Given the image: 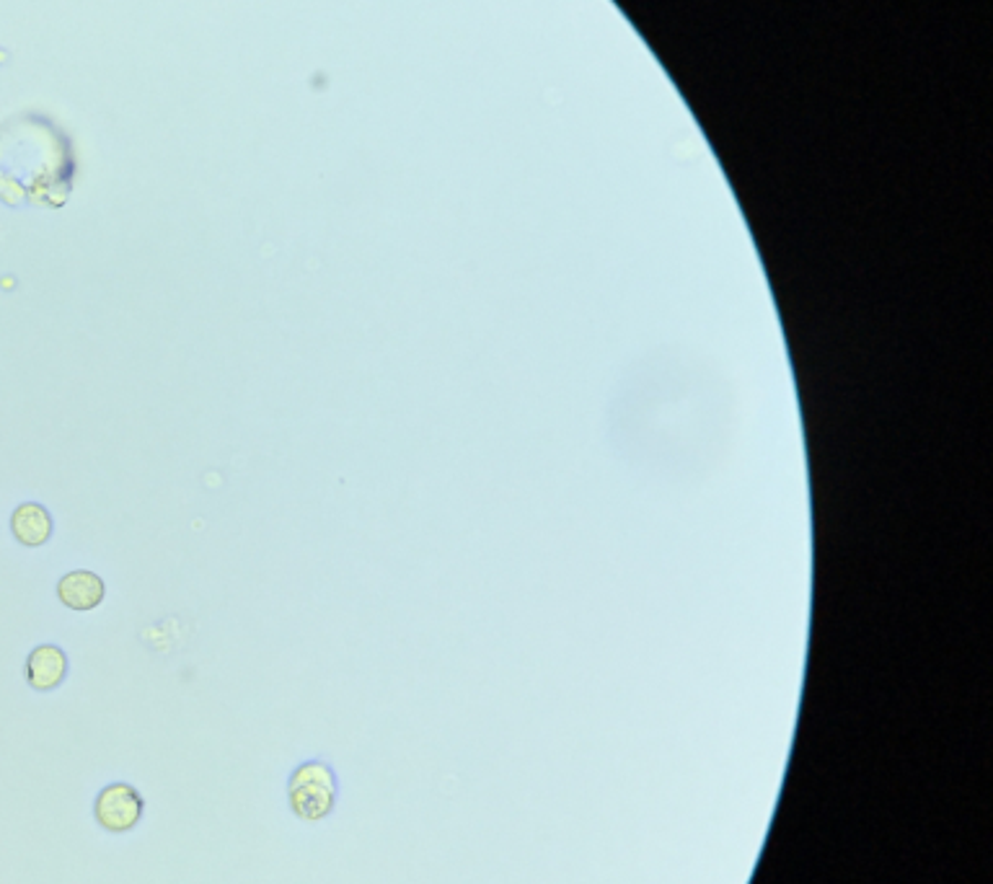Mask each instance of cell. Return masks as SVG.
Returning <instances> with one entry per match:
<instances>
[{
    "label": "cell",
    "mask_w": 993,
    "mask_h": 884,
    "mask_svg": "<svg viewBox=\"0 0 993 884\" xmlns=\"http://www.w3.org/2000/svg\"><path fill=\"white\" fill-rule=\"evenodd\" d=\"M11 530H13V538H17L21 545L36 549V545H44L50 541L52 518L42 505H36V502L19 505L11 514Z\"/></svg>",
    "instance_id": "5b68a950"
},
{
    "label": "cell",
    "mask_w": 993,
    "mask_h": 884,
    "mask_svg": "<svg viewBox=\"0 0 993 884\" xmlns=\"http://www.w3.org/2000/svg\"><path fill=\"white\" fill-rule=\"evenodd\" d=\"M104 580L94 572L79 569L58 582V597L71 611H94L104 601Z\"/></svg>",
    "instance_id": "277c9868"
},
{
    "label": "cell",
    "mask_w": 993,
    "mask_h": 884,
    "mask_svg": "<svg viewBox=\"0 0 993 884\" xmlns=\"http://www.w3.org/2000/svg\"><path fill=\"white\" fill-rule=\"evenodd\" d=\"M339 779L332 763L313 758L297 763L288 776V807L301 822H321L337 810Z\"/></svg>",
    "instance_id": "6da1fadb"
},
{
    "label": "cell",
    "mask_w": 993,
    "mask_h": 884,
    "mask_svg": "<svg viewBox=\"0 0 993 884\" xmlns=\"http://www.w3.org/2000/svg\"><path fill=\"white\" fill-rule=\"evenodd\" d=\"M67 678V657L55 644H40L27 657V683L40 694L55 690Z\"/></svg>",
    "instance_id": "3957f363"
},
{
    "label": "cell",
    "mask_w": 993,
    "mask_h": 884,
    "mask_svg": "<svg viewBox=\"0 0 993 884\" xmlns=\"http://www.w3.org/2000/svg\"><path fill=\"white\" fill-rule=\"evenodd\" d=\"M145 799L133 783L112 781L94 799V820L106 833L122 835L140 825Z\"/></svg>",
    "instance_id": "7a4b0ae2"
}]
</instances>
